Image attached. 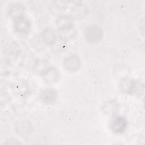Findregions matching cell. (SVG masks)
Instances as JSON below:
<instances>
[{
  "label": "cell",
  "mask_w": 145,
  "mask_h": 145,
  "mask_svg": "<svg viewBox=\"0 0 145 145\" xmlns=\"http://www.w3.org/2000/svg\"><path fill=\"white\" fill-rule=\"evenodd\" d=\"M56 25L59 31H69L73 27V21L70 16L62 15L57 19Z\"/></svg>",
  "instance_id": "cell-4"
},
{
  "label": "cell",
  "mask_w": 145,
  "mask_h": 145,
  "mask_svg": "<svg viewBox=\"0 0 145 145\" xmlns=\"http://www.w3.org/2000/svg\"><path fill=\"white\" fill-rule=\"evenodd\" d=\"M86 40L91 43L100 41L103 37V31L97 25H91L87 26L84 32Z\"/></svg>",
  "instance_id": "cell-1"
},
{
  "label": "cell",
  "mask_w": 145,
  "mask_h": 145,
  "mask_svg": "<svg viewBox=\"0 0 145 145\" xmlns=\"http://www.w3.org/2000/svg\"><path fill=\"white\" fill-rule=\"evenodd\" d=\"M43 39L45 42L49 45L54 44L56 39L54 31L50 28L45 30L43 33Z\"/></svg>",
  "instance_id": "cell-10"
},
{
  "label": "cell",
  "mask_w": 145,
  "mask_h": 145,
  "mask_svg": "<svg viewBox=\"0 0 145 145\" xmlns=\"http://www.w3.org/2000/svg\"><path fill=\"white\" fill-rule=\"evenodd\" d=\"M41 96L44 103L51 104L56 100L57 97V92L52 88H48L42 92Z\"/></svg>",
  "instance_id": "cell-8"
},
{
  "label": "cell",
  "mask_w": 145,
  "mask_h": 145,
  "mask_svg": "<svg viewBox=\"0 0 145 145\" xmlns=\"http://www.w3.org/2000/svg\"><path fill=\"white\" fill-rule=\"evenodd\" d=\"M74 14L76 17H82V15L86 14V10L81 5H78L73 11Z\"/></svg>",
  "instance_id": "cell-11"
},
{
  "label": "cell",
  "mask_w": 145,
  "mask_h": 145,
  "mask_svg": "<svg viewBox=\"0 0 145 145\" xmlns=\"http://www.w3.org/2000/svg\"><path fill=\"white\" fill-rule=\"evenodd\" d=\"M127 127V120L122 116H117L113 118L111 123V128L114 133L120 134L123 133Z\"/></svg>",
  "instance_id": "cell-3"
},
{
  "label": "cell",
  "mask_w": 145,
  "mask_h": 145,
  "mask_svg": "<svg viewBox=\"0 0 145 145\" xmlns=\"http://www.w3.org/2000/svg\"><path fill=\"white\" fill-rule=\"evenodd\" d=\"M63 65L67 71L72 72H75L80 68V59L76 55H70L65 59Z\"/></svg>",
  "instance_id": "cell-2"
},
{
  "label": "cell",
  "mask_w": 145,
  "mask_h": 145,
  "mask_svg": "<svg viewBox=\"0 0 145 145\" xmlns=\"http://www.w3.org/2000/svg\"><path fill=\"white\" fill-rule=\"evenodd\" d=\"M136 83L132 80L125 79L121 82V88L122 90L126 92H131L135 89Z\"/></svg>",
  "instance_id": "cell-9"
},
{
  "label": "cell",
  "mask_w": 145,
  "mask_h": 145,
  "mask_svg": "<svg viewBox=\"0 0 145 145\" xmlns=\"http://www.w3.org/2000/svg\"><path fill=\"white\" fill-rule=\"evenodd\" d=\"M42 76L46 82H56L59 78V72L56 67H49L42 72Z\"/></svg>",
  "instance_id": "cell-5"
},
{
  "label": "cell",
  "mask_w": 145,
  "mask_h": 145,
  "mask_svg": "<svg viewBox=\"0 0 145 145\" xmlns=\"http://www.w3.org/2000/svg\"><path fill=\"white\" fill-rule=\"evenodd\" d=\"M31 28L30 22L25 18H23L15 21V28L16 31L21 33L28 32Z\"/></svg>",
  "instance_id": "cell-7"
},
{
  "label": "cell",
  "mask_w": 145,
  "mask_h": 145,
  "mask_svg": "<svg viewBox=\"0 0 145 145\" xmlns=\"http://www.w3.org/2000/svg\"><path fill=\"white\" fill-rule=\"evenodd\" d=\"M8 12L11 18L15 19L16 20L24 18V8L22 5L18 3H15L9 7Z\"/></svg>",
  "instance_id": "cell-6"
}]
</instances>
